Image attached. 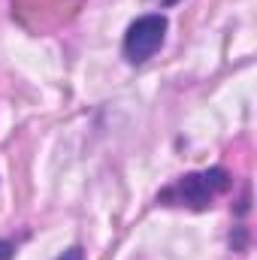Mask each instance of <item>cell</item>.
I'll return each mask as SVG.
<instances>
[{
	"label": "cell",
	"mask_w": 257,
	"mask_h": 260,
	"mask_svg": "<svg viewBox=\"0 0 257 260\" xmlns=\"http://www.w3.org/2000/svg\"><path fill=\"white\" fill-rule=\"evenodd\" d=\"M167 15L151 12V15H139L124 34V58L130 64H145L167 40Z\"/></svg>",
	"instance_id": "obj_2"
},
{
	"label": "cell",
	"mask_w": 257,
	"mask_h": 260,
	"mask_svg": "<svg viewBox=\"0 0 257 260\" xmlns=\"http://www.w3.org/2000/svg\"><path fill=\"white\" fill-rule=\"evenodd\" d=\"M82 257H85V251H82L79 245H73V248H67L64 254H58L55 260H82Z\"/></svg>",
	"instance_id": "obj_4"
},
{
	"label": "cell",
	"mask_w": 257,
	"mask_h": 260,
	"mask_svg": "<svg viewBox=\"0 0 257 260\" xmlns=\"http://www.w3.org/2000/svg\"><path fill=\"white\" fill-rule=\"evenodd\" d=\"M230 173L224 167H212L206 173H188L179 182H173L170 188H164L157 194V203L164 206H188L194 212H203L212 206V200L224 194L230 188Z\"/></svg>",
	"instance_id": "obj_1"
},
{
	"label": "cell",
	"mask_w": 257,
	"mask_h": 260,
	"mask_svg": "<svg viewBox=\"0 0 257 260\" xmlns=\"http://www.w3.org/2000/svg\"><path fill=\"white\" fill-rule=\"evenodd\" d=\"M12 254H15V242L0 239V260H12Z\"/></svg>",
	"instance_id": "obj_3"
},
{
	"label": "cell",
	"mask_w": 257,
	"mask_h": 260,
	"mask_svg": "<svg viewBox=\"0 0 257 260\" xmlns=\"http://www.w3.org/2000/svg\"><path fill=\"white\" fill-rule=\"evenodd\" d=\"M160 3H164V6H173V3H179V0H160Z\"/></svg>",
	"instance_id": "obj_5"
}]
</instances>
